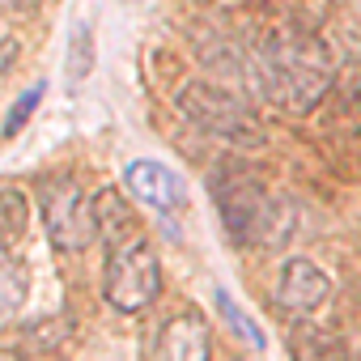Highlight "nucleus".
I'll return each instance as SVG.
<instances>
[{
	"label": "nucleus",
	"mask_w": 361,
	"mask_h": 361,
	"mask_svg": "<svg viewBox=\"0 0 361 361\" xmlns=\"http://www.w3.org/2000/svg\"><path fill=\"white\" fill-rule=\"evenodd\" d=\"M285 348H289L293 361H348V344L336 331H327V327H319L310 319H293L289 323Z\"/></svg>",
	"instance_id": "10"
},
{
	"label": "nucleus",
	"mask_w": 361,
	"mask_h": 361,
	"mask_svg": "<svg viewBox=\"0 0 361 361\" xmlns=\"http://www.w3.org/2000/svg\"><path fill=\"white\" fill-rule=\"evenodd\" d=\"M213 302H217V310H221V319L230 323V331L247 344V348H259L264 353V344H268V336H264V327L234 302V293H226V289H213Z\"/></svg>",
	"instance_id": "13"
},
{
	"label": "nucleus",
	"mask_w": 361,
	"mask_h": 361,
	"mask_svg": "<svg viewBox=\"0 0 361 361\" xmlns=\"http://www.w3.org/2000/svg\"><path fill=\"white\" fill-rule=\"evenodd\" d=\"M13 60H18V43H13L9 35H0V73H9Z\"/></svg>",
	"instance_id": "16"
},
{
	"label": "nucleus",
	"mask_w": 361,
	"mask_h": 361,
	"mask_svg": "<svg viewBox=\"0 0 361 361\" xmlns=\"http://www.w3.org/2000/svg\"><path fill=\"white\" fill-rule=\"evenodd\" d=\"M213 200L221 226L234 247H264L276 251L298 230V204L289 196H272L259 178L243 166H217L213 174Z\"/></svg>",
	"instance_id": "2"
},
{
	"label": "nucleus",
	"mask_w": 361,
	"mask_h": 361,
	"mask_svg": "<svg viewBox=\"0 0 361 361\" xmlns=\"http://www.w3.org/2000/svg\"><path fill=\"white\" fill-rule=\"evenodd\" d=\"M39 213H43V230L51 238V247L60 255H77L98 238L94 226V196L77 183L73 174H51L39 188Z\"/></svg>",
	"instance_id": "5"
},
{
	"label": "nucleus",
	"mask_w": 361,
	"mask_h": 361,
	"mask_svg": "<svg viewBox=\"0 0 361 361\" xmlns=\"http://www.w3.org/2000/svg\"><path fill=\"white\" fill-rule=\"evenodd\" d=\"M178 111L183 119H192L204 136L230 145V149H259L264 145V123L221 85L209 81H188L178 90Z\"/></svg>",
	"instance_id": "3"
},
{
	"label": "nucleus",
	"mask_w": 361,
	"mask_h": 361,
	"mask_svg": "<svg viewBox=\"0 0 361 361\" xmlns=\"http://www.w3.org/2000/svg\"><path fill=\"white\" fill-rule=\"evenodd\" d=\"M157 353H161V361H213V331H209L204 314H196V310L174 314L161 327Z\"/></svg>",
	"instance_id": "8"
},
{
	"label": "nucleus",
	"mask_w": 361,
	"mask_h": 361,
	"mask_svg": "<svg viewBox=\"0 0 361 361\" xmlns=\"http://www.w3.org/2000/svg\"><path fill=\"white\" fill-rule=\"evenodd\" d=\"M94 226H98V243H102L106 251H115V247L140 238L136 209H132V204L123 200V192H115V188H102V192L94 196Z\"/></svg>",
	"instance_id": "9"
},
{
	"label": "nucleus",
	"mask_w": 361,
	"mask_h": 361,
	"mask_svg": "<svg viewBox=\"0 0 361 361\" xmlns=\"http://www.w3.org/2000/svg\"><path fill=\"white\" fill-rule=\"evenodd\" d=\"M161 293V264L157 251L149 247V238H132L115 251H106L102 264V298L119 310V314H140L157 302Z\"/></svg>",
	"instance_id": "4"
},
{
	"label": "nucleus",
	"mask_w": 361,
	"mask_h": 361,
	"mask_svg": "<svg viewBox=\"0 0 361 361\" xmlns=\"http://www.w3.org/2000/svg\"><path fill=\"white\" fill-rule=\"evenodd\" d=\"M90 64H94V43H90V30L77 26L73 30V43H68V77L81 81L90 73Z\"/></svg>",
	"instance_id": "14"
},
{
	"label": "nucleus",
	"mask_w": 361,
	"mask_h": 361,
	"mask_svg": "<svg viewBox=\"0 0 361 361\" xmlns=\"http://www.w3.org/2000/svg\"><path fill=\"white\" fill-rule=\"evenodd\" d=\"M30 230V200L22 188H0V251H13Z\"/></svg>",
	"instance_id": "11"
},
{
	"label": "nucleus",
	"mask_w": 361,
	"mask_h": 361,
	"mask_svg": "<svg viewBox=\"0 0 361 361\" xmlns=\"http://www.w3.org/2000/svg\"><path fill=\"white\" fill-rule=\"evenodd\" d=\"M123 188L136 204L170 217V213H183L188 209V183H183V174L170 170L166 161L157 157H136L123 166Z\"/></svg>",
	"instance_id": "6"
},
{
	"label": "nucleus",
	"mask_w": 361,
	"mask_h": 361,
	"mask_svg": "<svg viewBox=\"0 0 361 361\" xmlns=\"http://www.w3.org/2000/svg\"><path fill=\"white\" fill-rule=\"evenodd\" d=\"M43 90H47V85L39 81V85H30V90H26L18 102H13V111L5 115V136H18V132L26 128V119H30V115H35V106L43 102Z\"/></svg>",
	"instance_id": "15"
},
{
	"label": "nucleus",
	"mask_w": 361,
	"mask_h": 361,
	"mask_svg": "<svg viewBox=\"0 0 361 361\" xmlns=\"http://www.w3.org/2000/svg\"><path fill=\"white\" fill-rule=\"evenodd\" d=\"M22 306H26V268L9 251H0V327L13 323Z\"/></svg>",
	"instance_id": "12"
},
{
	"label": "nucleus",
	"mask_w": 361,
	"mask_h": 361,
	"mask_svg": "<svg viewBox=\"0 0 361 361\" xmlns=\"http://www.w3.org/2000/svg\"><path fill=\"white\" fill-rule=\"evenodd\" d=\"M336 81L331 51L310 30H272L251 60V90L285 115H310Z\"/></svg>",
	"instance_id": "1"
},
{
	"label": "nucleus",
	"mask_w": 361,
	"mask_h": 361,
	"mask_svg": "<svg viewBox=\"0 0 361 361\" xmlns=\"http://www.w3.org/2000/svg\"><path fill=\"white\" fill-rule=\"evenodd\" d=\"M331 298V276L306 259V255H293L281 264V276H276V306L289 314V319H310L323 302Z\"/></svg>",
	"instance_id": "7"
},
{
	"label": "nucleus",
	"mask_w": 361,
	"mask_h": 361,
	"mask_svg": "<svg viewBox=\"0 0 361 361\" xmlns=\"http://www.w3.org/2000/svg\"><path fill=\"white\" fill-rule=\"evenodd\" d=\"M357 102H361V85H357Z\"/></svg>",
	"instance_id": "17"
}]
</instances>
